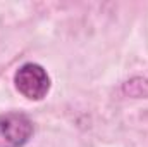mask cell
I'll list each match as a JSON object with an SVG mask.
<instances>
[{
    "mask_svg": "<svg viewBox=\"0 0 148 147\" xmlns=\"http://www.w3.org/2000/svg\"><path fill=\"white\" fill-rule=\"evenodd\" d=\"M35 133L31 118L24 112L0 114V147H24Z\"/></svg>",
    "mask_w": 148,
    "mask_h": 147,
    "instance_id": "obj_2",
    "label": "cell"
},
{
    "mask_svg": "<svg viewBox=\"0 0 148 147\" xmlns=\"http://www.w3.org/2000/svg\"><path fill=\"white\" fill-rule=\"evenodd\" d=\"M16 88L29 101H41L50 90V76L43 66L36 62L23 64L14 74Z\"/></svg>",
    "mask_w": 148,
    "mask_h": 147,
    "instance_id": "obj_1",
    "label": "cell"
}]
</instances>
